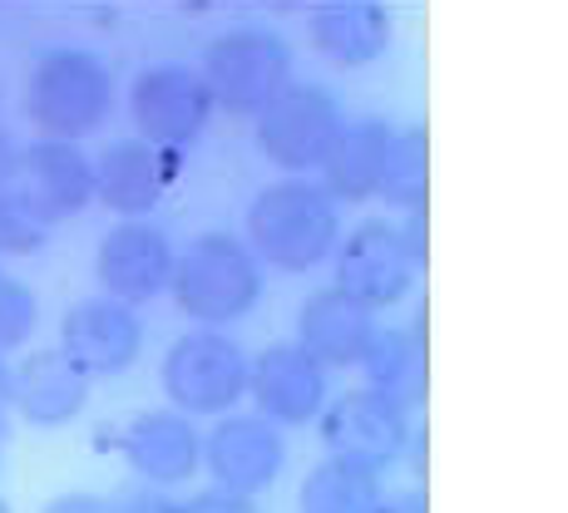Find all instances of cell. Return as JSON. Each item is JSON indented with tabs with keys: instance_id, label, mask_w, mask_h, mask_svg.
I'll use <instances>...</instances> for the list:
<instances>
[{
	"instance_id": "obj_10",
	"label": "cell",
	"mask_w": 568,
	"mask_h": 513,
	"mask_svg": "<svg viewBox=\"0 0 568 513\" xmlns=\"http://www.w3.org/2000/svg\"><path fill=\"white\" fill-rule=\"evenodd\" d=\"M60 356L80 376L114 380L144 356V321L114 297H84L60 321Z\"/></svg>"
},
{
	"instance_id": "obj_24",
	"label": "cell",
	"mask_w": 568,
	"mask_h": 513,
	"mask_svg": "<svg viewBox=\"0 0 568 513\" xmlns=\"http://www.w3.org/2000/svg\"><path fill=\"white\" fill-rule=\"evenodd\" d=\"M50 243V223L20 188L0 193V257H36Z\"/></svg>"
},
{
	"instance_id": "obj_30",
	"label": "cell",
	"mask_w": 568,
	"mask_h": 513,
	"mask_svg": "<svg viewBox=\"0 0 568 513\" xmlns=\"http://www.w3.org/2000/svg\"><path fill=\"white\" fill-rule=\"evenodd\" d=\"M45 513H109V509H104V499H94V494H60L45 504Z\"/></svg>"
},
{
	"instance_id": "obj_5",
	"label": "cell",
	"mask_w": 568,
	"mask_h": 513,
	"mask_svg": "<svg viewBox=\"0 0 568 513\" xmlns=\"http://www.w3.org/2000/svg\"><path fill=\"white\" fill-rule=\"evenodd\" d=\"M163 396L179 414H227L247 396V356L233 336L193 326L169 346L159 366Z\"/></svg>"
},
{
	"instance_id": "obj_28",
	"label": "cell",
	"mask_w": 568,
	"mask_h": 513,
	"mask_svg": "<svg viewBox=\"0 0 568 513\" xmlns=\"http://www.w3.org/2000/svg\"><path fill=\"white\" fill-rule=\"evenodd\" d=\"M20 154H26V148L10 138L6 124H0V193L16 188V178H20Z\"/></svg>"
},
{
	"instance_id": "obj_20",
	"label": "cell",
	"mask_w": 568,
	"mask_h": 513,
	"mask_svg": "<svg viewBox=\"0 0 568 513\" xmlns=\"http://www.w3.org/2000/svg\"><path fill=\"white\" fill-rule=\"evenodd\" d=\"M90 406V376L70 366L60 351H36L16 370V410L40 430H60Z\"/></svg>"
},
{
	"instance_id": "obj_16",
	"label": "cell",
	"mask_w": 568,
	"mask_h": 513,
	"mask_svg": "<svg viewBox=\"0 0 568 513\" xmlns=\"http://www.w3.org/2000/svg\"><path fill=\"white\" fill-rule=\"evenodd\" d=\"M119 450H124V464L134 469L144 484L169 489V484H183V479L199 474L203 434L193 430V420L179 410H144L129 420Z\"/></svg>"
},
{
	"instance_id": "obj_4",
	"label": "cell",
	"mask_w": 568,
	"mask_h": 513,
	"mask_svg": "<svg viewBox=\"0 0 568 513\" xmlns=\"http://www.w3.org/2000/svg\"><path fill=\"white\" fill-rule=\"evenodd\" d=\"M199 74L213 109L257 119L292 90V50L272 30H227L203 50Z\"/></svg>"
},
{
	"instance_id": "obj_3",
	"label": "cell",
	"mask_w": 568,
	"mask_h": 513,
	"mask_svg": "<svg viewBox=\"0 0 568 513\" xmlns=\"http://www.w3.org/2000/svg\"><path fill=\"white\" fill-rule=\"evenodd\" d=\"M114 109V80L90 50H50L36 60L26 80V114L36 119L40 138L80 144Z\"/></svg>"
},
{
	"instance_id": "obj_22",
	"label": "cell",
	"mask_w": 568,
	"mask_h": 513,
	"mask_svg": "<svg viewBox=\"0 0 568 513\" xmlns=\"http://www.w3.org/2000/svg\"><path fill=\"white\" fill-rule=\"evenodd\" d=\"M381 489H386L381 484V469L326 454V460L312 464L307 479H302L297 513H376Z\"/></svg>"
},
{
	"instance_id": "obj_1",
	"label": "cell",
	"mask_w": 568,
	"mask_h": 513,
	"mask_svg": "<svg viewBox=\"0 0 568 513\" xmlns=\"http://www.w3.org/2000/svg\"><path fill=\"white\" fill-rule=\"evenodd\" d=\"M336 243H342V217L316 178L267 183L247 207V253L272 271L287 277L312 271L316 261L332 257Z\"/></svg>"
},
{
	"instance_id": "obj_19",
	"label": "cell",
	"mask_w": 568,
	"mask_h": 513,
	"mask_svg": "<svg viewBox=\"0 0 568 513\" xmlns=\"http://www.w3.org/2000/svg\"><path fill=\"white\" fill-rule=\"evenodd\" d=\"M312 50L336 70H362L381 60L390 45V10L371 6V0H336V6H316L307 20Z\"/></svg>"
},
{
	"instance_id": "obj_8",
	"label": "cell",
	"mask_w": 568,
	"mask_h": 513,
	"mask_svg": "<svg viewBox=\"0 0 568 513\" xmlns=\"http://www.w3.org/2000/svg\"><path fill=\"white\" fill-rule=\"evenodd\" d=\"M322 440L336 460H356L366 469H386L410 450V410L371 386L336 396L322 414Z\"/></svg>"
},
{
	"instance_id": "obj_34",
	"label": "cell",
	"mask_w": 568,
	"mask_h": 513,
	"mask_svg": "<svg viewBox=\"0 0 568 513\" xmlns=\"http://www.w3.org/2000/svg\"><path fill=\"white\" fill-rule=\"evenodd\" d=\"M0 277H6V271H0Z\"/></svg>"
},
{
	"instance_id": "obj_31",
	"label": "cell",
	"mask_w": 568,
	"mask_h": 513,
	"mask_svg": "<svg viewBox=\"0 0 568 513\" xmlns=\"http://www.w3.org/2000/svg\"><path fill=\"white\" fill-rule=\"evenodd\" d=\"M10 410H16V370L0 360V420H10Z\"/></svg>"
},
{
	"instance_id": "obj_14",
	"label": "cell",
	"mask_w": 568,
	"mask_h": 513,
	"mask_svg": "<svg viewBox=\"0 0 568 513\" xmlns=\"http://www.w3.org/2000/svg\"><path fill=\"white\" fill-rule=\"evenodd\" d=\"M247 390H253L262 420L282 424H312L326 410V370L302 351L297 341L267 346L247 366Z\"/></svg>"
},
{
	"instance_id": "obj_7",
	"label": "cell",
	"mask_w": 568,
	"mask_h": 513,
	"mask_svg": "<svg viewBox=\"0 0 568 513\" xmlns=\"http://www.w3.org/2000/svg\"><path fill=\"white\" fill-rule=\"evenodd\" d=\"M129 119H134L139 138L163 154L189 148L213 119L203 74L193 64H149L129 90Z\"/></svg>"
},
{
	"instance_id": "obj_26",
	"label": "cell",
	"mask_w": 568,
	"mask_h": 513,
	"mask_svg": "<svg viewBox=\"0 0 568 513\" xmlns=\"http://www.w3.org/2000/svg\"><path fill=\"white\" fill-rule=\"evenodd\" d=\"M104 509L109 513H183V504L169 494V489H159V484H129V489H119L114 499H104Z\"/></svg>"
},
{
	"instance_id": "obj_21",
	"label": "cell",
	"mask_w": 568,
	"mask_h": 513,
	"mask_svg": "<svg viewBox=\"0 0 568 513\" xmlns=\"http://www.w3.org/2000/svg\"><path fill=\"white\" fill-rule=\"evenodd\" d=\"M366 376L371 390L390 396L396 406L415 410L425 396V351H420V321H406V326H390V331H376L356 366Z\"/></svg>"
},
{
	"instance_id": "obj_27",
	"label": "cell",
	"mask_w": 568,
	"mask_h": 513,
	"mask_svg": "<svg viewBox=\"0 0 568 513\" xmlns=\"http://www.w3.org/2000/svg\"><path fill=\"white\" fill-rule=\"evenodd\" d=\"M183 513H257V509H253V499H243V494L207 489V494H193L189 504H183Z\"/></svg>"
},
{
	"instance_id": "obj_32",
	"label": "cell",
	"mask_w": 568,
	"mask_h": 513,
	"mask_svg": "<svg viewBox=\"0 0 568 513\" xmlns=\"http://www.w3.org/2000/svg\"><path fill=\"white\" fill-rule=\"evenodd\" d=\"M0 464H6V420H0Z\"/></svg>"
},
{
	"instance_id": "obj_9",
	"label": "cell",
	"mask_w": 568,
	"mask_h": 513,
	"mask_svg": "<svg viewBox=\"0 0 568 513\" xmlns=\"http://www.w3.org/2000/svg\"><path fill=\"white\" fill-rule=\"evenodd\" d=\"M415 271H420V257L410 253L406 233L396 223H362L352 227V237H342L336 291L362 301L366 311H386L396 301H406V291L415 287Z\"/></svg>"
},
{
	"instance_id": "obj_11",
	"label": "cell",
	"mask_w": 568,
	"mask_h": 513,
	"mask_svg": "<svg viewBox=\"0 0 568 513\" xmlns=\"http://www.w3.org/2000/svg\"><path fill=\"white\" fill-rule=\"evenodd\" d=\"M173 243L163 227H154L149 217L139 223H119L109 227V237L94 253V277H100L104 297L124 301V307H144L169 291L173 281Z\"/></svg>"
},
{
	"instance_id": "obj_6",
	"label": "cell",
	"mask_w": 568,
	"mask_h": 513,
	"mask_svg": "<svg viewBox=\"0 0 568 513\" xmlns=\"http://www.w3.org/2000/svg\"><path fill=\"white\" fill-rule=\"evenodd\" d=\"M342 124L346 119L332 94L316 90V84H292L277 104L257 114V148L267 154V163H277L287 178H307L312 168L326 163Z\"/></svg>"
},
{
	"instance_id": "obj_18",
	"label": "cell",
	"mask_w": 568,
	"mask_h": 513,
	"mask_svg": "<svg viewBox=\"0 0 568 513\" xmlns=\"http://www.w3.org/2000/svg\"><path fill=\"white\" fill-rule=\"evenodd\" d=\"M396 129L386 119H352L342 124L332 154L316 173H322V188L332 203H366L381 198V178H386V154Z\"/></svg>"
},
{
	"instance_id": "obj_12",
	"label": "cell",
	"mask_w": 568,
	"mask_h": 513,
	"mask_svg": "<svg viewBox=\"0 0 568 513\" xmlns=\"http://www.w3.org/2000/svg\"><path fill=\"white\" fill-rule=\"evenodd\" d=\"M203 464L213 469L217 489L253 499L277 484L282 464H287V440L262 414H223L203 440Z\"/></svg>"
},
{
	"instance_id": "obj_23",
	"label": "cell",
	"mask_w": 568,
	"mask_h": 513,
	"mask_svg": "<svg viewBox=\"0 0 568 513\" xmlns=\"http://www.w3.org/2000/svg\"><path fill=\"white\" fill-rule=\"evenodd\" d=\"M381 198L396 207V213H420L425 207V129L420 124L396 129V138H390Z\"/></svg>"
},
{
	"instance_id": "obj_15",
	"label": "cell",
	"mask_w": 568,
	"mask_h": 513,
	"mask_svg": "<svg viewBox=\"0 0 568 513\" xmlns=\"http://www.w3.org/2000/svg\"><path fill=\"white\" fill-rule=\"evenodd\" d=\"M20 193L30 198L50 227L80 217L94 203V158L80 144H54V138H36L20 154Z\"/></svg>"
},
{
	"instance_id": "obj_33",
	"label": "cell",
	"mask_w": 568,
	"mask_h": 513,
	"mask_svg": "<svg viewBox=\"0 0 568 513\" xmlns=\"http://www.w3.org/2000/svg\"><path fill=\"white\" fill-rule=\"evenodd\" d=\"M0 513H16V509H10V504H6V499H0Z\"/></svg>"
},
{
	"instance_id": "obj_13",
	"label": "cell",
	"mask_w": 568,
	"mask_h": 513,
	"mask_svg": "<svg viewBox=\"0 0 568 513\" xmlns=\"http://www.w3.org/2000/svg\"><path fill=\"white\" fill-rule=\"evenodd\" d=\"M173 154L144 144V138H114L94 154V203L119 213L124 223H139L169 198Z\"/></svg>"
},
{
	"instance_id": "obj_25",
	"label": "cell",
	"mask_w": 568,
	"mask_h": 513,
	"mask_svg": "<svg viewBox=\"0 0 568 513\" xmlns=\"http://www.w3.org/2000/svg\"><path fill=\"white\" fill-rule=\"evenodd\" d=\"M36 326H40L36 291L16 277H0V356L26 351L30 336H36Z\"/></svg>"
},
{
	"instance_id": "obj_17",
	"label": "cell",
	"mask_w": 568,
	"mask_h": 513,
	"mask_svg": "<svg viewBox=\"0 0 568 513\" xmlns=\"http://www.w3.org/2000/svg\"><path fill=\"white\" fill-rule=\"evenodd\" d=\"M371 336H376V311H366L362 301H352L336 287L312 291L297 311V346L322 370L362 366Z\"/></svg>"
},
{
	"instance_id": "obj_2",
	"label": "cell",
	"mask_w": 568,
	"mask_h": 513,
	"mask_svg": "<svg viewBox=\"0 0 568 513\" xmlns=\"http://www.w3.org/2000/svg\"><path fill=\"white\" fill-rule=\"evenodd\" d=\"M179 311L203 331H223V326L243 321L262 297V261L247 253L243 237L233 233H203L193 247L173 261L169 281Z\"/></svg>"
},
{
	"instance_id": "obj_29",
	"label": "cell",
	"mask_w": 568,
	"mask_h": 513,
	"mask_svg": "<svg viewBox=\"0 0 568 513\" xmlns=\"http://www.w3.org/2000/svg\"><path fill=\"white\" fill-rule=\"evenodd\" d=\"M376 513H425L420 489H381Z\"/></svg>"
}]
</instances>
